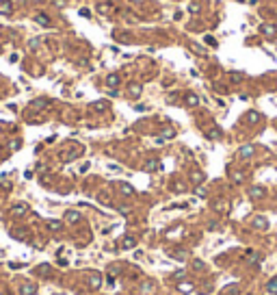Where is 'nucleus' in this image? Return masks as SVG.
Listing matches in <instances>:
<instances>
[{"instance_id":"1","label":"nucleus","mask_w":277,"mask_h":295,"mask_svg":"<svg viewBox=\"0 0 277 295\" xmlns=\"http://www.w3.org/2000/svg\"><path fill=\"white\" fill-rule=\"evenodd\" d=\"M33 293H35V286H33V284H22L19 295H33Z\"/></svg>"},{"instance_id":"2","label":"nucleus","mask_w":277,"mask_h":295,"mask_svg":"<svg viewBox=\"0 0 277 295\" xmlns=\"http://www.w3.org/2000/svg\"><path fill=\"white\" fill-rule=\"evenodd\" d=\"M253 154V148L251 145H247V148H243V150H240V156H251Z\"/></svg>"},{"instance_id":"3","label":"nucleus","mask_w":277,"mask_h":295,"mask_svg":"<svg viewBox=\"0 0 277 295\" xmlns=\"http://www.w3.org/2000/svg\"><path fill=\"white\" fill-rule=\"evenodd\" d=\"M117 83H119V76H117V74L108 76V85H117Z\"/></svg>"},{"instance_id":"4","label":"nucleus","mask_w":277,"mask_h":295,"mask_svg":"<svg viewBox=\"0 0 277 295\" xmlns=\"http://www.w3.org/2000/svg\"><path fill=\"white\" fill-rule=\"evenodd\" d=\"M130 94H132V96L141 94V87H139V85H132V87H130Z\"/></svg>"},{"instance_id":"5","label":"nucleus","mask_w":277,"mask_h":295,"mask_svg":"<svg viewBox=\"0 0 277 295\" xmlns=\"http://www.w3.org/2000/svg\"><path fill=\"white\" fill-rule=\"evenodd\" d=\"M154 167H158V163H156V161H150V163L145 165V169H147V172H152Z\"/></svg>"},{"instance_id":"6","label":"nucleus","mask_w":277,"mask_h":295,"mask_svg":"<svg viewBox=\"0 0 277 295\" xmlns=\"http://www.w3.org/2000/svg\"><path fill=\"white\" fill-rule=\"evenodd\" d=\"M268 289H271L273 293H277V280H271V282H268Z\"/></svg>"},{"instance_id":"7","label":"nucleus","mask_w":277,"mask_h":295,"mask_svg":"<svg viewBox=\"0 0 277 295\" xmlns=\"http://www.w3.org/2000/svg\"><path fill=\"white\" fill-rule=\"evenodd\" d=\"M24 211H26V206H17V208H13V215H22Z\"/></svg>"},{"instance_id":"8","label":"nucleus","mask_w":277,"mask_h":295,"mask_svg":"<svg viewBox=\"0 0 277 295\" xmlns=\"http://www.w3.org/2000/svg\"><path fill=\"white\" fill-rule=\"evenodd\" d=\"M186 102H188V104H197V96H188V98H186Z\"/></svg>"},{"instance_id":"9","label":"nucleus","mask_w":277,"mask_h":295,"mask_svg":"<svg viewBox=\"0 0 277 295\" xmlns=\"http://www.w3.org/2000/svg\"><path fill=\"white\" fill-rule=\"evenodd\" d=\"M67 219L69 221H76L78 219V213H67Z\"/></svg>"},{"instance_id":"10","label":"nucleus","mask_w":277,"mask_h":295,"mask_svg":"<svg viewBox=\"0 0 277 295\" xmlns=\"http://www.w3.org/2000/svg\"><path fill=\"white\" fill-rule=\"evenodd\" d=\"M180 289L184 291V293H188V291H193V286H190V284H180Z\"/></svg>"},{"instance_id":"11","label":"nucleus","mask_w":277,"mask_h":295,"mask_svg":"<svg viewBox=\"0 0 277 295\" xmlns=\"http://www.w3.org/2000/svg\"><path fill=\"white\" fill-rule=\"evenodd\" d=\"M262 30H264V33H268V35L275 33V28H271V26H262Z\"/></svg>"},{"instance_id":"12","label":"nucleus","mask_w":277,"mask_h":295,"mask_svg":"<svg viewBox=\"0 0 277 295\" xmlns=\"http://www.w3.org/2000/svg\"><path fill=\"white\" fill-rule=\"evenodd\" d=\"M37 20H39V22H41V24H46V26H48V18H46V15H39Z\"/></svg>"},{"instance_id":"13","label":"nucleus","mask_w":277,"mask_h":295,"mask_svg":"<svg viewBox=\"0 0 277 295\" xmlns=\"http://www.w3.org/2000/svg\"><path fill=\"white\" fill-rule=\"evenodd\" d=\"M123 193H126V195H130V193H132V189H130V185H123Z\"/></svg>"},{"instance_id":"14","label":"nucleus","mask_w":277,"mask_h":295,"mask_svg":"<svg viewBox=\"0 0 277 295\" xmlns=\"http://www.w3.org/2000/svg\"><path fill=\"white\" fill-rule=\"evenodd\" d=\"M50 228H52V230H58V228H61V224H56V221H52V224H50Z\"/></svg>"},{"instance_id":"15","label":"nucleus","mask_w":277,"mask_h":295,"mask_svg":"<svg viewBox=\"0 0 277 295\" xmlns=\"http://www.w3.org/2000/svg\"><path fill=\"white\" fill-rule=\"evenodd\" d=\"M132 245H134V241H132V239H128V241L123 243V247H132Z\"/></svg>"}]
</instances>
